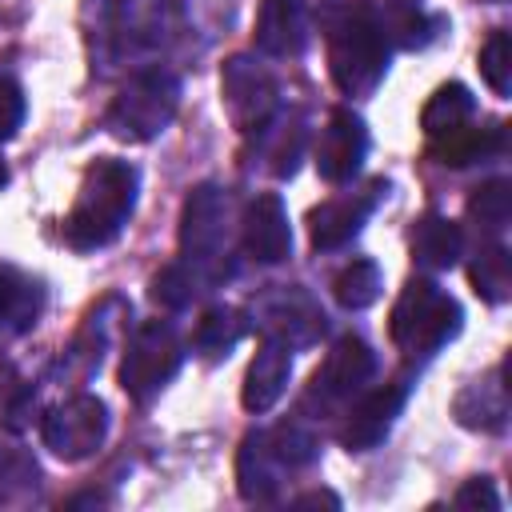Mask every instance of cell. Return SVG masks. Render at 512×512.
Wrapping results in <instances>:
<instances>
[{"instance_id": "8", "label": "cell", "mask_w": 512, "mask_h": 512, "mask_svg": "<svg viewBox=\"0 0 512 512\" xmlns=\"http://www.w3.org/2000/svg\"><path fill=\"white\" fill-rule=\"evenodd\" d=\"M276 96V76L252 56H228V64L220 68V100L236 132H260L280 108Z\"/></svg>"}, {"instance_id": "18", "label": "cell", "mask_w": 512, "mask_h": 512, "mask_svg": "<svg viewBox=\"0 0 512 512\" xmlns=\"http://www.w3.org/2000/svg\"><path fill=\"white\" fill-rule=\"evenodd\" d=\"M256 48L264 56H300L308 44V16L300 0H260L256 12Z\"/></svg>"}, {"instance_id": "19", "label": "cell", "mask_w": 512, "mask_h": 512, "mask_svg": "<svg viewBox=\"0 0 512 512\" xmlns=\"http://www.w3.org/2000/svg\"><path fill=\"white\" fill-rule=\"evenodd\" d=\"M452 416L464 428L476 432H500L508 424V384H504V364L492 368L484 380H472L456 400H452Z\"/></svg>"}, {"instance_id": "29", "label": "cell", "mask_w": 512, "mask_h": 512, "mask_svg": "<svg viewBox=\"0 0 512 512\" xmlns=\"http://www.w3.org/2000/svg\"><path fill=\"white\" fill-rule=\"evenodd\" d=\"M208 284L200 280V272L192 268V264H168V268H160L156 276H152V300L156 304H164V308H172V312H180V308H188L200 292H204Z\"/></svg>"}, {"instance_id": "28", "label": "cell", "mask_w": 512, "mask_h": 512, "mask_svg": "<svg viewBox=\"0 0 512 512\" xmlns=\"http://www.w3.org/2000/svg\"><path fill=\"white\" fill-rule=\"evenodd\" d=\"M468 220L476 224V232L484 240H500L508 220H512V188H508V180H488L484 188H476V196L468 200Z\"/></svg>"}, {"instance_id": "30", "label": "cell", "mask_w": 512, "mask_h": 512, "mask_svg": "<svg viewBox=\"0 0 512 512\" xmlns=\"http://www.w3.org/2000/svg\"><path fill=\"white\" fill-rule=\"evenodd\" d=\"M480 76L496 96L512 92V40L504 28H496L480 48Z\"/></svg>"}, {"instance_id": "12", "label": "cell", "mask_w": 512, "mask_h": 512, "mask_svg": "<svg viewBox=\"0 0 512 512\" xmlns=\"http://www.w3.org/2000/svg\"><path fill=\"white\" fill-rule=\"evenodd\" d=\"M364 156H368L364 120L356 112H348V108H336L328 116V124L320 128V140H316V172H320V180L348 184L364 168Z\"/></svg>"}, {"instance_id": "13", "label": "cell", "mask_w": 512, "mask_h": 512, "mask_svg": "<svg viewBox=\"0 0 512 512\" xmlns=\"http://www.w3.org/2000/svg\"><path fill=\"white\" fill-rule=\"evenodd\" d=\"M404 404H408V384L404 380H392V384H380L372 392H360V400L352 404L348 424H344V448L348 452H368V448L384 444V436L392 432V424L404 412Z\"/></svg>"}, {"instance_id": "5", "label": "cell", "mask_w": 512, "mask_h": 512, "mask_svg": "<svg viewBox=\"0 0 512 512\" xmlns=\"http://www.w3.org/2000/svg\"><path fill=\"white\" fill-rule=\"evenodd\" d=\"M180 108V80L168 68H144L136 72L108 104V132L132 144L156 140Z\"/></svg>"}, {"instance_id": "26", "label": "cell", "mask_w": 512, "mask_h": 512, "mask_svg": "<svg viewBox=\"0 0 512 512\" xmlns=\"http://www.w3.org/2000/svg\"><path fill=\"white\" fill-rule=\"evenodd\" d=\"M468 276H472V288L488 300V304H504L512 296V264H508V248L500 240H488L476 260L468 264Z\"/></svg>"}, {"instance_id": "7", "label": "cell", "mask_w": 512, "mask_h": 512, "mask_svg": "<svg viewBox=\"0 0 512 512\" xmlns=\"http://www.w3.org/2000/svg\"><path fill=\"white\" fill-rule=\"evenodd\" d=\"M104 436H108V404L92 392H76L52 404L40 420V440L60 460H84L100 452Z\"/></svg>"}, {"instance_id": "16", "label": "cell", "mask_w": 512, "mask_h": 512, "mask_svg": "<svg viewBox=\"0 0 512 512\" xmlns=\"http://www.w3.org/2000/svg\"><path fill=\"white\" fill-rule=\"evenodd\" d=\"M168 8L164 0H112L108 4V40L120 56L148 52L164 40Z\"/></svg>"}, {"instance_id": "25", "label": "cell", "mask_w": 512, "mask_h": 512, "mask_svg": "<svg viewBox=\"0 0 512 512\" xmlns=\"http://www.w3.org/2000/svg\"><path fill=\"white\" fill-rule=\"evenodd\" d=\"M244 328H248V324H244V316H240L236 308L216 304V308H208V312L196 320L192 348H196V356H204V360H220V356H228V352L240 344Z\"/></svg>"}, {"instance_id": "9", "label": "cell", "mask_w": 512, "mask_h": 512, "mask_svg": "<svg viewBox=\"0 0 512 512\" xmlns=\"http://www.w3.org/2000/svg\"><path fill=\"white\" fill-rule=\"evenodd\" d=\"M252 324H260L264 336L288 344V348H308L324 336V308L316 296L300 284H276L252 300Z\"/></svg>"}, {"instance_id": "4", "label": "cell", "mask_w": 512, "mask_h": 512, "mask_svg": "<svg viewBox=\"0 0 512 512\" xmlns=\"http://www.w3.org/2000/svg\"><path fill=\"white\" fill-rule=\"evenodd\" d=\"M460 324H464V312L456 296H448L432 280H408L400 300L392 304L388 332L408 360H428L460 332Z\"/></svg>"}, {"instance_id": "33", "label": "cell", "mask_w": 512, "mask_h": 512, "mask_svg": "<svg viewBox=\"0 0 512 512\" xmlns=\"http://www.w3.org/2000/svg\"><path fill=\"white\" fill-rule=\"evenodd\" d=\"M452 504H460V508H500V496H496L492 480L476 476V480H468V484L452 496Z\"/></svg>"}, {"instance_id": "3", "label": "cell", "mask_w": 512, "mask_h": 512, "mask_svg": "<svg viewBox=\"0 0 512 512\" xmlns=\"http://www.w3.org/2000/svg\"><path fill=\"white\" fill-rule=\"evenodd\" d=\"M232 224V196L224 188L200 184L188 192L180 212V252L208 288L232 276Z\"/></svg>"}, {"instance_id": "2", "label": "cell", "mask_w": 512, "mask_h": 512, "mask_svg": "<svg viewBox=\"0 0 512 512\" xmlns=\"http://www.w3.org/2000/svg\"><path fill=\"white\" fill-rule=\"evenodd\" d=\"M136 188H140V176L128 160H112V156L92 160L84 180H80L76 204L64 216L68 248H76V252L108 248L124 232V224L132 220Z\"/></svg>"}, {"instance_id": "32", "label": "cell", "mask_w": 512, "mask_h": 512, "mask_svg": "<svg viewBox=\"0 0 512 512\" xmlns=\"http://www.w3.org/2000/svg\"><path fill=\"white\" fill-rule=\"evenodd\" d=\"M24 112H28V104H24L20 84L8 80V76H0V140H12L20 132Z\"/></svg>"}, {"instance_id": "11", "label": "cell", "mask_w": 512, "mask_h": 512, "mask_svg": "<svg viewBox=\"0 0 512 512\" xmlns=\"http://www.w3.org/2000/svg\"><path fill=\"white\" fill-rule=\"evenodd\" d=\"M388 192L384 180H372L364 192H344V196H332L324 200L320 208L308 212V236H312V248L320 252H332V248H344L348 240L360 236L364 220L372 216L376 200Z\"/></svg>"}, {"instance_id": "17", "label": "cell", "mask_w": 512, "mask_h": 512, "mask_svg": "<svg viewBox=\"0 0 512 512\" xmlns=\"http://www.w3.org/2000/svg\"><path fill=\"white\" fill-rule=\"evenodd\" d=\"M288 376H292V348L272 340V336H264L256 356H252V364H248V372H244V388H240L244 408L248 412H268L284 396Z\"/></svg>"}, {"instance_id": "27", "label": "cell", "mask_w": 512, "mask_h": 512, "mask_svg": "<svg viewBox=\"0 0 512 512\" xmlns=\"http://www.w3.org/2000/svg\"><path fill=\"white\" fill-rule=\"evenodd\" d=\"M380 288H384V276H380V268H376L372 260H352V264H344V268L332 276V296H336V304L348 308V312L372 308V304L380 300Z\"/></svg>"}, {"instance_id": "23", "label": "cell", "mask_w": 512, "mask_h": 512, "mask_svg": "<svg viewBox=\"0 0 512 512\" xmlns=\"http://www.w3.org/2000/svg\"><path fill=\"white\" fill-rule=\"evenodd\" d=\"M472 116H476V96H472L464 84L452 80V84H440V88L428 96V104H424V112H420V128L428 132V140H440V136L464 128Z\"/></svg>"}, {"instance_id": "10", "label": "cell", "mask_w": 512, "mask_h": 512, "mask_svg": "<svg viewBox=\"0 0 512 512\" xmlns=\"http://www.w3.org/2000/svg\"><path fill=\"white\" fill-rule=\"evenodd\" d=\"M376 376V356L360 336H340L332 344V352L324 356V364L312 372L308 396L320 404H344L352 396H360L368 388V380Z\"/></svg>"}, {"instance_id": "20", "label": "cell", "mask_w": 512, "mask_h": 512, "mask_svg": "<svg viewBox=\"0 0 512 512\" xmlns=\"http://www.w3.org/2000/svg\"><path fill=\"white\" fill-rule=\"evenodd\" d=\"M44 308V288L40 280L24 276L12 264H0V340L4 336H20L36 324Z\"/></svg>"}, {"instance_id": "35", "label": "cell", "mask_w": 512, "mask_h": 512, "mask_svg": "<svg viewBox=\"0 0 512 512\" xmlns=\"http://www.w3.org/2000/svg\"><path fill=\"white\" fill-rule=\"evenodd\" d=\"M8 184V164H4V156H0V188Z\"/></svg>"}, {"instance_id": "15", "label": "cell", "mask_w": 512, "mask_h": 512, "mask_svg": "<svg viewBox=\"0 0 512 512\" xmlns=\"http://www.w3.org/2000/svg\"><path fill=\"white\" fill-rule=\"evenodd\" d=\"M240 236H244V252L256 264H284L292 256V228L284 200L276 192H260L244 212Z\"/></svg>"}, {"instance_id": "14", "label": "cell", "mask_w": 512, "mask_h": 512, "mask_svg": "<svg viewBox=\"0 0 512 512\" xmlns=\"http://www.w3.org/2000/svg\"><path fill=\"white\" fill-rule=\"evenodd\" d=\"M288 472H296L276 440V432H248L236 456V484L244 500H272L280 492V484L288 480Z\"/></svg>"}, {"instance_id": "22", "label": "cell", "mask_w": 512, "mask_h": 512, "mask_svg": "<svg viewBox=\"0 0 512 512\" xmlns=\"http://www.w3.org/2000/svg\"><path fill=\"white\" fill-rule=\"evenodd\" d=\"M256 140H260V156H264V168L272 172V176H292L296 172V164H300V156H304V144H308V124H304V116L300 112H292L288 120H280V116H272L260 132H256Z\"/></svg>"}, {"instance_id": "34", "label": "cell", "mask_w": 512, "mask_h": 512, "mask_svg": "<svg viewBox=\"0 0 512 512\" xmlns=\"http://www.w3.org/2000/svg\"><path fill=\"white\" fill-rule=\"evenodd\" d=\"M292 504H300V508H308V504H328V508H340V496H336V492H324V488H320V492H300V496H296Z\"/></svg>"}, {"instance_id": "31", "label": "cell", "mask_w": 512, "mask_h": 512, "mask_svg": "<svg viewBox=\"0 0 512 512\" xmlns=\"http://www.w3.org/2000/svg\"><path fill=\"white\" fill-rule=\"evenodd\" d=\"M36 480H40L36 460L28 452H20V448L0 444V500H16V488L24 496L36 492Z\"/></svg>"}, {"instance_id": "24", "label": "cell", "mask_w": 512, "mask_h": 512, "mask_svg": "<svg viewBox=\"0 0 512 512\" xmlns=\"http://www.w3.org/2000/svg\"><path fill=\"white\" fill-rule=\"evenodd\" d=\"M432 144H436V156L444 164L464 168V164H476L484 156H500L504 152V124H488V128H468L464 124V128H456V132H448V136H440Z\"/></svg>"}, {"instance_id": "1", "label": "cell", "mask_w": 512, "mask_h": 512, "mask_svg": "<svg viewBox=\"0 0 512 512\" xmlns=\"http://www.w3.org/2000/svg\"><path fill=\"white\" fill-rule=\"evenodd\" d=\"M328 72L344 96H372L388 72V36L368 0H336L324 8Z\"/></svg>"}, {"instance_id": "6", "label": "cell", "mask_w": 512, "mask_h": 512, "mask_svg": "<svg viewBox=\"0 0 512 512\" xmlns=\"http://www.w3.org/2000/svg\"><path fill=\"white\" fill-rule=\"evenodd\" d=\"M184 364V344L180 332L168 320H144L128 348H124V364H120V388L136 400L148 404L152 396L164 392V384L180 372Z\"/></svg>"}, {"instance_id": "21", "label": "cell", "mask_w": 512, "mask_h": 512, "mask_svg": "<svg viewBox=\"0 0 512 512\" xmlns=\"http://www.w3.org/2000/svg\"><path fill=\"white\" fill-rule=\"evenodd\" d=\"M460 256H464V232L452 220H444L436 212L416 220V228H412V260L424 272H448V268L460 264Z\"/></svg>"}]
</instances>
